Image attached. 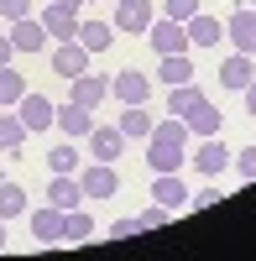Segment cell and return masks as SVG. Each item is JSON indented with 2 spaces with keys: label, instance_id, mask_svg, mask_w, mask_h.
Masks as SVG:
<instances>
[{
  "label": "cell",
  "instance_id": "obj_1",
  "mask_svg": "<svg viewBox=\"0 0 256 261\" xmlns=\"http://www.w3.org/2000/svg\"><path fill=\"white\" fill-rule=\"evenodd\" d=\"M146 162L152 172H178L188 162V120L183 115H167L152 125V136H146Z\"/></svg>",
  "mask_w": 256,
  "mask_h": 261
},
{
  "label": "cell",
  "instance_id": "obj_2",
  "mask_svg": "<svg viewBox=\"0 0 256 261\" xmlns=\"http://www.w3.org/2000/svg\"><path fill=\"white\" fill-rule=\"evenodd\" d=\"M146 42L157 47V58H167V53H188V32H183V21H173V16H152Z\"/></svg>",
  "mask_w": 256,
  "mask_h": 261
},
{
  "label": "cell",
  "instance_id": "obj_3",
  "mask_svg": "<svg viewBox=\"0 0 256 261\" xmlns=\"http://www.w3.org/2000/svg\"><path fill=\"white\" fill-rule=\"evenodd\" d=\"M68 99L84 105V110H99L110 99V79L105 73H79V79H68Z\"/></svg>",
  "mask_w": 256,
  "mask_h": 261
},
{
  "label": "cell",
  "instance_id": "obj_4",
  "mask_svg": "<svg viewBox=\"0 0 256 261\" xmlns=\"http://www.w3.org/2000/svg\"><path fill=\"white\" fill-rule=\"evenodd\" d=\"M188 162H194L204 178H215V172H225V167H230V146H225L220 136H199V146L188 151Z\"/></svg>",
  "mask_w": 256,
  "mask_h": 261
},
{
  "label": "cell",
  "instance_id": "obj_5",
  "mask_svg": "<svg viewBox=\"0 0 256 261\" xmlns=\"http://www.w3.org/2000/svg\"><path fill=\"white\" fill-rule=\"evenodd\" d=\"M146 94H152V79H146V73H136V68L110 73V99H120V105H146Z\"/></svg>",
  "mask_w": 256,
  "mask_h": 261
},
{
  "label": "cell",
  "instance_id": "obj_6",
  "mask_svg": "<svg viewBox=\"0 0 256 261\" xmlns=\"http://www.w3.org/2000/svg\"><path fill=\"white\" fill-rule=\"evenodd\" d=\"M225 37L236 42V53H251L256 58V6H236V11H230Z\"/></svg>",
  "mask_w": 256,
  "mask_h": 261
},
{
  "label": "cell",
  "instance_id": "obj_7",
  "mask_svg": "<svg viewBox=\"0 0 256 261\" xmlns=\"http://www.w3.org/2000/svg\"><path fill=\"white\" fill-rule=\"evenodd\" d=\"M89 47H84V42L73 37V42H58L53 47V73H63V79H79V73H89Z\"/></svg>",
  "mask_w": 256,
  "mask_h": 261
},
{
  "label": "cell",
  "instance_id": "obj_8",
  "mask_svg": "<svg viewBox=\"0 0 256 261\" xmlns=\"http://www.w3.org/2000/svg\"><path fill=\"white\" fill-rule=\"evenodd\" d=\"M16 115H21V125H27V130H47L53 115H58V105H53L47 94H32V89H27V94L16 99Z\"/></svg>",
  "mask_w": 256,
  "mask_h": 261
},
{
  "label": "cell",
  "instance_id": "obj_9",
  "mask_svg": "<svg viewBox=\"0 0 256 261\" xmlns=\"http://www.w3.org/2000/svg\"><path fill=\"white\" fill-rule=\"evenodd\" d=\"M183 32H188V47H220L225 42V21H215L209 11H194L183 21Z\"/></svg>",
  "mask_w": 256,
  "mask_h": 261
},
{
  "label": "cell",
  "instance_id": "obj_10",
  "mask_svg": "<svg viewBox=\"0 0 256 261\" xmlns=\"http://www.w3.org/2000/svg\"><path fill=\"white\" fill-rule=\"evenodd\" d=\"M84 199H110V193L120 188V172H115V162H94V167H84Z\"/></svg>",
  "mask_w": 256,
  "mask_h": 261
},
{
  "label": "cell",
  "instance_id": "obj_11",
  "mask_svg": "<svg viewBox=\"0 0 256 261\" xmlns=\"http://www.w3.org/2000/svg\"><path fill=\"white\" fill-rule=\"evenodd\" d=\"M53 125H58L68 141H79V136H89V130H94V110H84V105H73V99H68V105H58Z\"/></svg>",
  "mask_w": 256,
  "mask_h": 261
},
{
  "label": "cell",
  "instance_id": "obj_12",
  "mask_svg": "<svg viewBox=\"0 0 256 261\" xmlns=\"http://www.w3.org/2000/svg\"><path fill=\"white\" fill-rule=\"evenodd\" d=\"M27 220H32V235L42 246H63V209L42 204V209H27Z\"/></svg>",
  "mask_w": 256,
  "mask_h": 261
},
{
  "label": "cell",
  "instance_id": "obj_13",
  "mask_svg": "<svg viewBox=\"0 0 256 261\" xmlns=\"http://www.w3.org/2000/svg\"><path fill=\"white\" fill-rule=\"evenodd\" d=\"M152 16H157L152 0H120L110 27H115V32H146V27H152Z\"/></svg>",
  "mask_w": 256,
  "mask_h": 261
},
{
  "label": "cell",
  "instance_id": "obj_14",
  "mask_svg": "<svg viewBox=\"0 0 256 261\" xmlns=\"http://www.w3.org/2000/svg\"><path fill=\"white\" fill-rule=\"evenodd\" d=\"M11 47H16V53H42V47H47V27H42L37 16L11 21Z\"/></svg>",
  "mask_w": 256,
  "mask_h": 261
},
{
  "label": "cell",
  "instance_id": "obj_15",
  "mask_svg": "<svg viewBox=\"0 0 256 261\" xmlns=\"http://www.w3.org/2000/svg\"><path fill=\"white\" fill-rule=\"evenodd\" d=\"M120 136L125 141H146V136H152V125H157V115L152 110H146V105H120Z\"/></svg>",
  "mask_w": 256,
  "mask_h": 261
},
{
  "label": "cell",
  "instance_id": "obj_16",
  "mask_svg": "<svg viewBox=\"0 0 256 261\" xmlns=\"http://www.w3.org/2000/svg\"><path fill=\"white\" fill-rule=\"evenodd\" d=\"M251 79H256V58H251V53H230V58L220 63V84H225V89L241 94Z\"/></svg>",
  "mask_w": 256,
  "mask_h": 261
},
{
  "label": "cell",
  "instance_id": "obj_17",
  "mask_svg": "<svg viewBox=\"0 0 256 261\" xmlns=\"http://www.w3.org/2000/svg\"><path fill=\"white\" fill-rule=\"evenodd\" d=\"M47 204H53V209H79V204H84V183L73 178V172H53Z\"/></svg>",
  "mask_w": 256,
  "mask_h": 261
},
{
  "label": "cell",
  "instance_id": "obj_18",
  "mask_svg": "<svg viewBox=\"0 0 256 261\" xmlns=\"http://www.w3.org/2000/svg\"><path fill=\"white\" fill-rule=\"evenodd\" d=\"M89 151H94V162H115L120 151H125L120 125H94V130H89Z\"/></svg>",
  "mask_w": 256,
  "mask_h": 261
},
{
  "label": "cell",
  "instance_id": "obj_19",
  "mask_svg": "<svg viewBox=\"0 0 256 261\" xmlns=\"http://www.w3.org/2000/svg\"><path fill=\"white\" fill-rule=\"evenodd\" d=\"M42 27H47V37H53V42H73V37H79V11L47 6V11H42Z\"/></svg>",
  "mask_w": 256,
  "mask_h": 261
},
{
  "label": "cell",
  "instance_id": "obj_20",
  "mask_svg": "<svg viewBox=\"0 0 256 261\" xmlns=\"http://www.w3.org/2000/svg\"><path fill=\"white\" fill-rule=\"evenodd\" d=\"M94 235V220H89V209H63V246H84Z\"/></svg>",
  "mask_w": 256,
  "mask_h": 261
},
{
  "label": "cell",
  "instance_id": "obj_21",
  "mask_svg": "<svg viewBox=\"0 0 256 261\" xmlns=\"http://www.w3.org/2000/svg\"><path fill=\"white\" fill-rule=\"evenodd\" d=\"M183 120H188V136H220V120H225V115H220L209 99H199V105H194V110H188Z\"/></svg>",
  "mask_w": 256,
  "mask_h": 261
},
{
  "label": "cell",
  "instance_id": "obj_22",
  "mask_svg": "<svg viewBox=\"0 0 256 261\" xmlns=\"http://www.w3.org/2000/svg\"><path fill=\"white\" fill-rule=\"evenodd\" d=\"M152 199H157L162 209H178V204L188 199V188H183L178 172H157V178H152Z\"/></svg>",
  "mask_w": 256,
  "mask_h": 261
},
{
  "label": "cell",
  "instance_id": "obj_23",
  "mask_svg": "<svg viewBox=\"0 0 256 261\" xmlns=\"http://www.w3.org/2000/svg\"><path fill=\"white\" fill-rule=\"evenodd\" d=\"M157 79L173 89V84H194V58L188 53H167L162 58V68H157Z\"/></svg>",
  "mask_w": 256,
  "mask_h": 261
},
{
  "label": "cell",
  "instance_id": "obj_24",
  "mask_svg": "<svg viewBox=\"0 0 256 261\" xmlns=\"http://www.w3.org/2000/svg\"><path fill=\"white\" fill-rule=\"evenodd\" d=\"M79 42H84L89 53H110L115 27H110V21H79Z\"/></svg>",
  "mask_w": 256,
  "mask_h": 261
},
{
  "label": "cell",
  "instance_id": "obj_25",
  "mask_svg": "<svg viewBox=\"0 0 256 261\" xmlns=\"http://www.w3.org/2000/svg\"><path fill=\"white\" fill-rule=\"evenodd\" d=\"M21 214H27V188L21 183H0V220H21Z\"/></svg>",
  "mask_w": 256,
  "mask_h": 261
},
{
  "label": "cell",
  "instance_id": "obj_26",
  "mask_svg": "<svg viewBox=\"0 0 256 261\" xmlns=\"http://www.w3.org/2000/svg\"><path fill=\"white\" fill-rule=\"evenodd\" d=\"M32 130L21 125V115H11V110H0V146L6 151H21V141H27Z\"/></svg>",
  "mask_w": 256,
  "mask_h": 261
},
{
  "label": "cell",
  "instance_id": "obj_27",
  "mask_svg": "<svg viewBox=\"0 0 256 261\" xmlns=\"http://www.w3.org/2000/svg\"><path fill=\"white\" fill-rule=\"evenodd\" d=\"M21 94H27V79L11 73V63H6V68H0V110H16Z\"/></svg>",
  "mask_w": 256,
  "mask_h": 261
},
{
  "label": "cell",
  "instance_id": "obj_28",
  "mask_svg": "<svg viewBox=\"0 0 256 261\" xmlns=\"http://www.w3.org/2000/svg\"><path fill=\"white\" fill-rule=\"evenodd\" d=\"M199 99H204V94L194 89V84H173V89H167V115H188Z\"/></svg>",
  "mask_w": 256,
  "mask_h": 261
},
{
  "label": "cell",
  "instance_id": "obj_29",
  "mask_svg": "<svg viewBox=\"0 0 256 261\" xmlns=\"http://www.w3.org/2000/svg\"><path fill=\"white\" fill-rule=\"evenodd\" d=\"M47 167H53V172H79V146H73V141L53 146V151H47Z\"/></svg>",
  "mask_w": 256,
  "mask_h": 261
},
{
  "label": "cell",
  "instance_id": "obj_30",
  "mask_svg": "<svg viewBox=\"0 0 256 261\" xmlns=\"http://www.w3.org/2000/svg\"><path fill=\"white\" fill-rule=\"evenodd\" d=\"M220 199H225V193L215 188V178H204V188H199V193H188V204H194V209H215Z\"/></svg>",
  "mask_w": 256,
  "mask_h": 261
},
{
  "label": "cell",
  "instance_id": "obj_31",
  "mask_svg": "<svg viewBox=\"0 0 256 261\" xmlns=\"http://www.w3.org/2000/svg\"><path fill=\"white\" fill-rule=\"evenodd\" d=\"M230 167H236L241 178L251 183V178H256V146H246V151H230Z\"/></svg>",
  "mask_w": 256,
  "mask_h": 261
},
{
  "label": "cell",
  "instance_id": "obj_32",
  "mask_svg": "<svg viewBox=\"0 0 256 261\" xmlns=\"http://www.w3.org/2000/svg\"><path fill=\"white\" fill-rule=\"evenodd\" d=\"M167 214H173V209H162V204H152L146 214H136V220H141V230H162V225H167Z\"/></svg>",
  "mask_w": 256,
  "mask_h": 261
},
{
  "label": "cell",
  "instance_id": "obj_33",
  "mask_svg": "<svg viewBox=\"0 0 256 261\" xmlns=\"http://www.w3.org/2000/svg\"><path fill=\"white\" fill-rule=\"evenodd\" d=\"M194 11H199V0H167V11H162V16H173V21H188Z\"/></svg>",
  "mask_w": 256,
  "mask_h": 261
},
{
  "label": "cell",
  "instance_id": "obj_34",
  "mask_svg": "<svg viewBox=\"0 0 256 261\" xmlns=\"http://www.w3.org/2000/svg\"><path fill=\"white\" fill-rule=\"evenodd\" d=\"M0 16H6V21H21V16H32V0H0Z\"/></svg>",
  "mask_w": 256,
  "mask_h": 261
},
{
  "label": "cell",
  "instance_id": "obj_35",
  "mask_svg": "<svg viewBox=\"0 0 256 261\" xmlns=\"http://www.w3.org/2000/svg\"><path fill=\"white\" fill-rule=\"evenodd\" d=\"M131 235H141V220H115L110 225V241H131Z\"/></svg>",
  "mask_w": 256,
  "mask_h": 261
},
{
  "label": "cell",
  "instance_id": "obj_36",
  "mask_svg": "<svg viewBox=\"0 0 256 261\" xmlns=\"http://www.w3.org/2000/svg\"><path fill=\"white\" fill-rule=\"evenodd\" d=\"M11 58H16V47H11V32H0V68H6Z\"/></svg>",
  "mask_w": 256,
  "mask_h": 261
},
{
  "label": "cell",
  "instance_id": "obj_37",
  "mask_svg": "<svg viewBox=\"0 0 256 261\" xmlns=\"http://www.w3.org/2000/svg\"><path fill=\"white\" fill-rule=\"evenodd\" d=\"M241 94H246V115H251V120H256V79H251V84H246V89H241Z\"/></svg>",
  "mask_w": 256,
  "mask_h": 261
},
{
  "label": "cell",
  "instance_id": "obj_38",
  "mask_svg": "<svg viewBox=\"0 0 256 261\" xmlns=\"http://www.w3.org/2000/svg\"><path fill=\"white\" fill-rule=\"evenodd\" d=\"M53 6H63V11H79V6H84V0H53Z\"/></svg>",
  "mask_w": 256,
  "mask_h": 261
},
{
  "label": "cell",
  "instance_id": "obj_39",
  "mask_svg": "<svg viewBox=\"0 0 256 261\" xmlns=\"http://www.w3.org/2000/svg\"><path fill=\"white\" fill-rule=\"evenodd\" d=\"M0 251H6V220H0Z\"/></svg>",
  "mask_w": 256,
  "mask_h": 261
},
{
  "label": "cell",
  "instance_id": "obj_40",
  "mask_svg": "<svg viewBox=\"0 0 256 261\" xmlns=\"http://www.w3.org/2000/svg\"><path fill=\"white\" fill-rule=\"evenodd\" d=\"M246 6H256V0H246Z\"/></svg>",
  "mask_w": 256,
  "mask_h": 261
}]
</instances>
